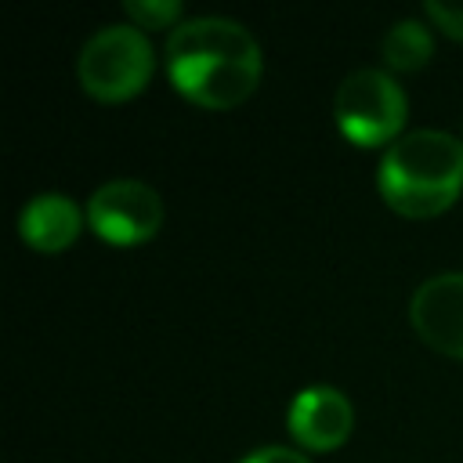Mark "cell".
<instances>
[{"instance_id":"7","label":"cell","mask_w":463,"mask_h":463,"mask_svg":"<svg viewBox=\"0 0 463 463\" xmlns=\"http://www.w3.org/2000/svg\"><path fill=\"white\" fill-rule=\"evenodd\" d=\"M286 427H289L293 441H300L304 449L329 452V449L344 445L354 427L351 398L326 383L304 387L300 394H293V402L286 409Z\"/></svg>"},{"instance_id":"11","label":"cell","mask_w":463,"mask_h":463,"mask_svg":"<svg viewBox=\"0 0 463 463\" xmlns=\"http://www.w3.org/2000/svg\"><path fill=\"white\" fill-rule=\"evenodd\" d=\"M427 18L452 40H463V4H449V0H427L423 4Z\"/></svg>"},{"instance_id":"4","label":"cell","mask_w":463,"mask_h":463,"mask_svg":"<svg viewBox=\"0 0 463 463\" xmlns=\"http://www.w3.org/2000/svg\"><path fill=\"white\" fill-rule=\"evenodd\" d=\"M405 116H409V98L398 87V80L383 69H354L336 87L333 98L336 130L358 148L394 145L402 137Z\"/></svg>"},{"instance_id":"8","label":"cell","mask_w":463,"mask_h":463,"mask_svg":"<svg viewBox=\"0 0 463 463\" xmlns=\"http://www.w3.org/2000/svg\"><path fill=\"white\" fill-rule=\"evenodd\" d=\"M83 228V210L65 192H40L18 213V235L40 253H58L76 242Z\"/></svg>"},{"instance_id":"1","label":"cell","mask_w":463,"mask_h":463,"mask_svg":"<svg viewBox=\"0 0 463 463\" xmlns=\"http://www.w3.org/2000/svg\"><path fill=\"white\" fill-rule=\"evenodd\" d=\"M264 72V54L257 36L221 14L184 18L166 40V76L170 83L203 109H232L246 101Z\"/></svg>"},{"instance_id":"5","label":"cell","mask_w":463,"mask_h":463,"mask_svg":"<svg viewBox=\"0 0 463 463\" xmlns=\"http://www.w3.org/2000/svg\"><path fill=\"white\" fill-rule=\"evenodd\" d=\"M87 224L112 246H137L163 228V199L137 177H112L90 195Z\"/></svg>"},{"instance_id":"10","label":"cell","mask_w":463,"mask_h":463,"mask_svg":"<svg viewBox=\"0 0 463 463\" xmlns=\"http://www.w3.org/2000/svg\"><path fill=\"white\" fill-rule=\"evenodd\" d=\"M127 14L134 18L137 29H163L181 18V4L177 0H127Z\"/></svg>"},{"instance_id":"6","label":"cell","mask_w":463,"mask_h":463,"mask_svg":"<svg viewBox=\"0 0 463 463\" xmlns=\"http://www.w3.org/2000/svg\"><path fill=\"white\" fill-rule=\"evenodd\" d=\"M409 318L423 344L463 358V271H441L420 282L409 300Z\"/></svg>"},{"instance_id":"2","label":"cell","mask_w":463,"mask_h":463,"mask_svg":"<svg viewBox=\"0 0 463 463\" xmlns=\"http://www.w3.org/2000/svg\"><path fill=\"white\" fill-rule=\"evenodd\" d=\"M383 203L405 217H434L463 192V141L445 130H409L376 166Z\"/></svg>"},{"instance_id":"3","label":"cell","mask_w":463,"mask_h":463,"mask_svg":"<svg viewBox=\"0 0 463 463\" xmlns=\"http://www.w3.org/2000/svg\"><path fill=\"white\" fill-rule=\"evenodd\" d=\"M156 58L145 29L137 25H101L76 58L80 87L98 101H127L152 80Z\"/></svg>"},{"instance_id":"12","label":"cell","mask_w":463,"mask_h":463,"mask_svg":"<svg viewBox=\"0 0 463 463\" xmlns=\"http://www.w3.org/2000/svg\"><path fill=\"white\" fill-rule=\"evenodd\" d=\"M239 463H311V459L304 452L289 449V445H264V449L246 452Z\"/></svg>"},{"instance_id":"9","label":"cell","mask_w":463,"mask_h":463,"mask_svg":"<svg viewBox=\"0 0 463 463\" xmlns=\"http://www.w3.org/2000/svg\"><path fill=\"white\" fill-rule=\"evenodd\" d=\"M383 61L398 72H416L430 61V51H434V36L423 22L416 18H398L387 33H383Z\"/></svg>"}]
</instances>
